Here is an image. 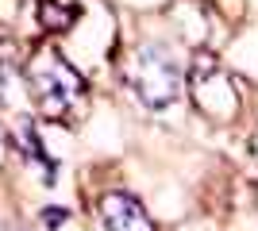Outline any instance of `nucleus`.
I'll list each match as a JSON object with an SVG mask.
<instances>
[{"instance_id":"7ed1b4c3","label":"nucleus","mask_w":258,"mask_h":231,"mask_svg":"<svg viewBox=\"0 0 258 231\" xmlns=\"http://www.w3.org/2000/svg\"><path fill=\"white\" fill-rule=\"evenodd\" d=\"M97 212H100V223H104L108 231H154L147 208H143L131 193H123V189L104 193V197L97 200Z\"/></svg>"},{"instance_id":"f257e3e1","label":"nucleus","mask_w":258,"mask_h":231,"mask_svg":"<svg viewBox=\"0 0 258 231\" xmlns=\"http://www.w3.org/2000/svg\"><path fill=\"white\" fill-rule=\"evenodd\" d=\"M27 85L35 89V97L43 100L46 116H62L74 100L85 97V81L70 62H66L54 46H39L27 69Z\"/></svg>"},{"instance_id":"f03ea898","label":"nucleus","mask_w":258,"mask_h":231,"mask_svg":"<svg viewBox=\"0 0 258 231\" xmlns=\"http://www.w3.org/2000/svg\"><path fill=\"white\" fill-rule=\"evenodd\" d=\"M127 81L143 97V104H151V108L173 104L185 89V73L177 69V62H173L162 46H143L139 54H135V66H131Z\"/></svg>"}]
</instances>
